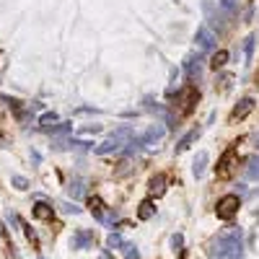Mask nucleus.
<instances>
[{
	"label": "nucleus",
	"mask_w": 259,
	"mask_h": 259,
	"mask_svg": "<svg viewBox=\"0 0 259 259\" xmlns=\"http://www.w3.org/2000/svg\"><path fill=\"white\" fill-rule=\"evenodd\" d=\"M236 145H239V143H233L226 153L221 156L218 166H215V179L228 182V179L236 177V171H239V150H236Z\"/></svg>",
	"instance_id": "f257e3e1"
},
{
	"label": "nucleus",
	"mask_w": 259,
	"mask_h": 259,
	"mask_svg": "<svg viewBox=\"0 0 259 259\" xmlns=\"http://www.w3.org/2000/svg\"><path fill=\"white\" fill-rule=\"evenodd\" d=\"M197 101H200V91L194 89V85H184V91H182V94L177 96V101H174L179 117H189V114L194 112V106H197Z\"/></svg>",
	"instance_id": "f03ea898"
},
{
	"label": "nucleus",
	"mask_w": 259,
	"mask_h": 259,
	"mask_svg": "<svg viewBox=\"0 0 259 259\" xmlns=\"http://www.w3.org/2000/svg\"><path fill=\"white\" fill-rule=\"evenodd\" d=\"M241 207V200H239V194H226V197L218 200V205H215V215H218L221 221H231L236 212H239Z\"/></svg>",
	"instance_id": "7ed1b4c3"
},
{
	"label": "nucleus",
	"mask_w": 259,
	"mask_h": 259,
	"mask_svg": "<svg viewBox=\"0 0 259 259\" xmlns=\"http://www.w3.org/2000/svg\"><path fill=\"white\" fill-rule=\"evenodd\" d=\"M251 109H254V101H251V99H244V101H241V106H236V109L231 112L228 122H236V119H244V117H246V114H249Z\"/></svg>",
	"instance_id": "20e7f679"
},
{
	"label": "nucleus",
	"mask_w": 259,
	"mask_h": 259,
	"mask_svg": "<svg viewBox=\"0 0 259 259\" xmlns=\"http://www.w3.org/2000/svg\"><path fill=\"white\" fill-rule=\"evenodd\" d=\"M34 215H36L39 221H52L55 218V210L50 205H45V202H39V205H34Z\"/></svg>",
	"instance_id": "39448f33"
},
{
	"label": "nucleus",
	"mask_w": 259,
	"mask_h": 259,
	"mask_svg": "<svg viewBox=\"0 0 259 259\" xmlns=\"http://www.w3.org/2000/svg\"><path fill=\"white\" fill-rule=\"evenodd\" d=\"M226 60H228V52L221 50V52H215V55H212V62H210V65H212L215 70H218V68H223V65H226Z\"/></svg>",
	"instance_id": "423d86ee"
},
{
	"label": "nucleus",
	"mask_w": 259,
	"mask_h": 259,
	"mask_svg": "<svg viewBox=\"0 0 259 259\" xmlns=\"http://www.w3.org/2000/svg\"><path fill=\"white\" fill-rule=\"evenodd\" d=\"M163 184H166V177L158 174L153 182H150V194H161V192H163Z\"/></svg>",
	"instance_id": "0eeeda50"
},
{
	"label": "nucleus",
	"mask_w": 259,
	"mask_h": 259,
	"mask_svg": "<svg viewBox=\"0 0 259 259\" xmlns=\"http://www.w3.org/2000/svg\"><path fill=\"white\" fill-rule=\"evenodd\" d=\"M89 207H91V212L96 215V218H101V215H104V202L99 197H91L89 200Z\"/></svg>",
	"instance_id": "6e6552de"
},
{
	"label": "nucleus",
	"mask_w": 259,
	"mask_h": 259,
	"mask_svg": "<svg viewBox=\"0 0 259 259\" xmlns=\"http://www.w3.org/2000/svg\"><path fill=\"white\" fill-rule=\"evenodd\" d=\"M138 215H140L143 221H148L150 215H153V205H150V200H145V202L140 205V212H138Z\"/></svg>",
	"instance_id": "1a4fd4ad"
}]
</instances>
